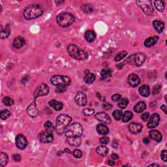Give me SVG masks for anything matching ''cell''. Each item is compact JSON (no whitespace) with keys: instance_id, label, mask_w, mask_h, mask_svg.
I'll return each instance as SVG.
<instances>
[{"instance_id":"cell-1","label":"cell","mask_w":167,"mask_h":167,"mask_svg":"<svg viewBox=\"0 0 167 167\" xmlns=\"http://www.w3.org/2000/svg\"><path fill=\"white\" fill-rule=\"evenodd\" d=\"M44 9L39 4L30 5L24 11V16L27 20H32L41 16L43 13Z\"/></svg>"},{"instance_id":"cell-2","label":"cell","mask_w":167,"mask_h":167,"mask_svg":"<svg viewBox=\"0 0 167 167\" xmlns=\"http://www.w3.org/2000/svg\"><path fill=\"white\" fill-rule=\"evenodd\" d=\"M71 121H72V118L71 116L67 114H60L57 118L56 127H55L56 133L59 135H63Z\"/></svg>"},{"instance_id":"cell-3","label":"cell","mask_w":167,"mask_h":167,"mask_svg":"<svg viewBox=\"0 0 167 167\" xmlns=\"http://www.w3.org/2000/svg\"><path fill=\"white\" fill-rule=\"evenodd\" d=\"M67 52L69 54L77 60H84L88 58V54L86 51L80 49L75 44H70L67 46Z\"/></svg>"},{"instance_id":"cell-4","label":"cell","mask_w":167,"mask_h":167,"mask_svg":"<svg viewBox=\"0 0 167 167\" xmlns=\"http://www.w3.org/2000/svg\"><path fill=\"white\" fill-rule=\"evenodd\" d=\"M56 21L58 24L62 28L70 26L75 21V16L69 13H63L57 16Z\"/></svg>"},{"instance_id":"cell-5","label":"cell","mask_w":167,"mask_h":167,"mask_svg":"<svg viewBox=\"0 0 167 167\" xmlns=\"http://www.w3.org/2000/svg\"><path fill=\"white\" fill-rule=\"evenodd\" d=\"M83 128L82 125L78 123H73L69 125L65 131L67 137H80L82 135Z\"/></svg>"},{"instance_id":"cell-6","label":"cell","mask_w":167,"mask_h":167,"mask_svg":"<svg viewBox=\"0 0 167 167\" xmlns=\"http://www.w3.org/2000/svg\"><path fill=\"white\" fill-rule=\"evenodd\" d=\"M146 59V56L142 52H137L130 56L127 59V61L129 64L135 66H140Z\"/></svg>"},{"instance_id":"cell-7","label":"cell","mask_w":167,"mask_h":167,"mask_svg":"<svg viewBox=\"0 0 167 167\" xmlns=\"http://www.w3.org/2000/svg\"><path fill=\"white\" fill-rule=\"evenodd\" d=\"M51 83L56 86L66 87L70 85L71 82V78L69 76L62 75H55L51 78Z\"/></svg>"},{"instance_id":"cell-8","label":"cell","mask_w":167,"mask_h":167,"mask_svg":"<svg viewBox=\"0 0 167 167\" xmlns=\"http://www.w3.org/2000/svg\"><path fill=\"white\" fill-rule=\"evenodd\" d=\"M137 3L141 8L142 11L145 15L148 16L153 15L154 10L151 1H149V0H145V1L140 0V1H137Z\"/></svg>"},{"instance_id":"cell-9","label":"cell","mask_w":167,"mask_h":167,"mask_svg":"<svg viewBox=\"0 0 167 167\" xmlns=\"http://www.w3.org/2000/svg\"><path fill=\"white\" fill-rule=\"evenodd\" d=\"M49 87L48 86H47L46 84L44 83H40L38 85L36 90L33 94V98H34V101L35 99L39 97L42 96H46L49 93Z\"/></svg>"},{"instance_id":"cell-10","label":"cell","mask_w":167,"mask_h":167,"mask_svg":"<svg viewBox=\"0 0 167 167\" xmlns=\"http://www.w3.org/2000/svg\"><path fill=\"white\" fill-rule=\"evenodd\" d=\"M28 140L22 134H18L16 137V145L18 149H24L28 146Z\"/></svg>"},{"instance_id":"cell-11","label":"cell","mask_w":167,"mask_h":167,"mask_svg":"<svg viewBox=\"0 0 167 167\" xmlns=\"http://www.w3.org/2000/svg\"><path fill=\"white\" fill-rule=\"evenodd\" d=\"M39 139L42 143H51L53 142L54 137L51 133L44 131L39 135Z\"/></svg>"},{"instance_id":"cell-12","label":"cell","mask_w":167,"mask_h":167,"mask_svg":"<svg viewBox=\"0 0 167 167\" xmlns=\"http://www.w3.org/2000/svg\"><path fill=\"white\" fill-rule=\"evenodd\" d=\"M75 101L78 105L81 106H85L88 102L86 95L83 92H78L75 97Z\"/></svg>"},{"instance_id":"cell-13","label":"cell","mask_w":167,"mask_h":167,"mask_svg":"<svg viewBox=\"0 0 167 167\" xmlns=\"http://www.w3.org/2000/svg\"><path fill=\"white\" fill-rule=\"evenodd\" d=\"M95 117L99 121L104 124H110L111 123L110 117L106 113L103 112H100L97 113Z\"/></svg>"},{"instance_id":"cell-14","label":"cell","mask_w":167,"mask_h":167,"mask_svg":"<svg viewBox=\"0 0 167 167\" xmlns=\"http://www.w3.org/2000/svg\"><path fill=\"white\" fill-rule=\"evenodd\" d=\"M27 112L32 118H36L39 114L35 101L32 102L27 108Z\"/></svg>"},{"instance_id":"cell-15","label":"cell","mask_w":167,"mask_h":167,"mask_svg":"<svg viewBox=\"0 0 167 167\" xmlns=\"http://www.w3.org/2000/svg\"><path fill=\"white\" fill-rule=\"evenodd\" d=\"M160 117L158 114H154L152 115L149 120L147 123V127L149 129H153L156 127L159 123Z\"/></svg>"},{"instance_id":"cell-16","label":"cell","mask_w":167,"mask_h":167,"mask_svg":"<svg viewBox=\"0 0 167 167\" xmlns=\"http://www.w3.org/2000/svg\"><path fill=\"white\" fill-rule=\"evenodd\" d=\"M128 84L132 87H137L140 83V80L138 76L135 74H131L127 78Z\"/></svg>"},{"instance_id":"cell-17","label":"cell","mask_w":167,"mask_h":167,"mask_svg":"<svg viewBox=\"0 0 167 167\" xmlns=\"http://www.w3.org/2000/svg\"><path fill=\"white\" fill-rule=\"evenodd\" d=\"M143 126L142 124L138 123H131L129 125V129L130 132L132 133L133 134L137 135L140 133L142 131Z\"/></svg>"},{"instance_id":"cell-18","label":"cell","mask_w":167,"mask_h":167,"mask_svg":"<svg viewBox=\"0 0 167 167\" xmlns=\"http://www.w3.org/2000/svg\"><path fill=\"white\" fill-rule=\"evenodd\" d=\"M67 142L69 145H71V146L78 147V146H80L81 144L82 140H81L80 137H67Z\"/></svg>"},{"instance_id":"cell-19","label":"cell","mask_w":167,"mask_h":167,"mask_svg":"<svg viewBox=\"0 0 167 167\" xmlns=\"http://www.w3.org/2000/svg\"><path fill=\"white\" fill-rule=\"evenodd\" d=\"M84 80L86 84H91L95 80V75L94 74L90 73L89 71H85V76L84 77Z\"/></svg>"},{"instance_id":"cell-20","label":"cell","mask_w":167,"mask_h":167,"mask_svg":"<svg viewBox=\"0 0 167 167\" xmlns=\"http://www.w3.org/2000/svg\"><path fill=\"white\" fill-rule=\"evenodd\" d=\"M159 40V37L157 36H153L150 37L147 39H145L144 42V46L145 47L150 48L153 46H154L155 44H157V41Z\"/></svg>"},{"instance_id":"cell-21","label":"cell","mask_w":167,"mask_h":167,"mask_svg":"<svg viewBox=\"0 0 167 167\" xmlns=\"http://www.w3.org/2000/svg\"><path fill=\"white\" fill-rule=\"evenodd\" d=\"M149 137L152 138V140H155L156 142H161L162 140V135L161 134V133L159 131L157 130H152L150 131L149 132Z\"/></svg>"},{"instance_id":"cell-22","label":"cell","mask_w":167,"mask_h":167,"mask_svg":"<svg viewBox=\"0 0 167 167\" xmlns=\"http://www.w3.org/2000/svg\"><path fill=\"white\" fill-rule=\"evenodd\" d=\"M48 104L50 106H51L52 108H53L54 110H56L57 111L61 110L63 106L62 102H59L55 99H52L51 101H50L48 102Z\"/></svg>"},{"instance_id":"cell-23","label":"cell","mask_w":167,"mask_h":167,"mask_svg":"<svg viewBox=\"0 0 167 167\" xmlns=\"http://www.w3.org/2000/svg\"><path fill=\"white\" fill-rule=\"evenodd\" d=\"M26 41L25 39H24L22 37H18L15 38V39L13 40V46L16 48H22L24 45L25 44Z\"/></svg>"},{"instance_id":"cell-24","label":"cell","mask_w":167,"mask_h":167,"mask_svg":"<svg viewBox=\"0 0 167 167\" xmlns=\"http://www.w3.org/2000/svg\"><path fill=\"white\" fill-rule=\"evenodd\" d=\"M153 26L156 32L159 33L163 32V31L164 28V24L160 20H154L153 22Z\"/></svg>"},{"instance_id":"cell-25","label":"cell","mask_w":167,"mask_h":167,"mask_svg":"<svg viewBox=\"0 0 167 167\" xmlns=\"http://www.w3.org/2000/svg\"><path fill=\"white\" fill-rule=\"evenodd\" d=\"M96 129L97 133L101 135H106L109 132L108 128L106 125H104V124H99V125H97Z\"/></svg>"},{"instance_id":"cell-26","label":"cell","mask_w":167,"mask_h":167,"mask_svg":"<svg viewBox=\"0 0 167 167\" xmlns=\"http://www.w3.org/2000/svg\"><path fill=\"white\" fill-rule=\"evenodd\" d=\"M85 39L88 42H92L94 41L95 38H96V34L93 30H88L85 33Z\"/></svg>"},{"instance_id":"cell-27","label":"cell","mask_w":167,"mask_h":167,"mask_svg":"<svg viewBox=\"0 0 167 167\" xmlns=\"http://www.w3.org/2000/svg\"><path fill=\"white\" fill-rule=\"evenodd\" d=\"M146 108V104L144 102L140 101L137 102L134 106V110L137 113H141Z\"/></svg>"},{"instance_id":"cell-28","label":"cell","mask_w":167,"mask_h":167,"mask_svg":"<svg viewBox=\"0 0 167 167\" xmlns=\"http://www.w3.org/2000/svg\"><path fill=\"white\" fill-rule=\"evenodd\" d=\"M139 92L142 96L148 97L150 94V88L147 85H143L139 88Z\"/></svg>"},{"instance_id":"cell-29","label":"cell","mask_w":167,"mask_h":167,"mask_svg":"<svg viewBox=\"0 0 167 167\" xmlns=\"http://www.w3.org/2000/svg\"><path fill=\"white\" fill-rule=\"evenodd\" d=\"M0 159H1V161H0V166L1 167H3L7 164L9 161V157L7 154H5L3 152H0Z\"/></svg>"},{"instance_id":"cell-30","label":"cell","mask_w":167,"mask_h":167,"mask_svg":"<svg viewBox=\"0 0 167 167\" xmlns=\"http://www.w3.org/2000/svg\"><path fill=\"white\" fill-rule=\"evenodd\" d=\"M96 152L97 154L99 155V156L104 157L108 154V149L107 148L106 146H104V145H101V146H99L96 149Z\"/></svg>"},{"instance_id":"cell-31","label":"cell","mask_w":167,"mask_h":167,"mask_svg":"<svg viewBox=\"0 0 167 167\" xmlns=\"http://www.w3.org/2000/svg\"><path fill=\"white\" fill-rule=\"evenodd\" d=\"M11 28H9V26H7L5 28L1 30V39H7L9 37V35H11Z\"/></svg>"},{"instance_id":"cell-32","label":"cell","mask_w":167,"mask_h":167,"mask_svg":"<svg viewBox=\"0 0 167 167\" xmlns=\"http://www.w3.org/2000/svg\"><path fill=\"white\" fill-rule=\"evenodd\" d=\"M133 116V113L131 111H125L122 116V120L124 123H127L132 119Z\"/></svg>"},{"instance_id":"cell-33","label":"cell","mask_w":167,"mask_h":167,"mask_svg":"<svg viewBox=\"0 0 167 167\" xmlns=\"http://www.w3.org/2000/svg\"><path fill=\"white\" fill-rule=\"evenodd\" d=\"M101 77L102 78H104V79H105V78H109L110 77L112 76V71L111 69H110L109 68H104L101 71Z\"/></svg>"},{"instance_id":"cell-34","label":"cell","mask_w":167,"mask_h":167,"mask_svg":"<svg viewBox=\"0 0 167 167\" xmlns=\"http://www.w3.org/2000/svg\"><path fill=\"white\" fill-rule=\"evenodd\" d=\"M82 10L83 11V12H84V13H87V14H90L91 13L94 11V8H93V7L92 5H90V4H85V5H82Z\"/></svg>"},{"instance_id":"cell-35","label":"cell","mask_w":167,"mask_h":167,"mask_svg":"<svg viewBox=\"0 0 167 167\" xmlns=\"http://www.w3.org/2000/svg\"><path fill=\"white\" fill-rule=\"evenodd\" d=\"M155 7L160 12H162L164 9V2L163 1H155Z\"/></svg>"},{"instance_id":"cell-36","label":"cell","mask_w":167,"mask_h":167,"mask_svg":"<svg viewBox=\"0 0 167 167\" xmlns=\"http://www.w3.org/2000/svg\"><path fill=\"white\" fill-rule=\"evenodd\" d=\"M11 112L8 110H1V112H0V117L3 120H7V119L11 116Z\"/></svg>"},{"instance_id":"cell-37","label":"cell","mask_w":167,"mask_h":167,"mask_svg":"<svg viewBox=\"0 0 167 167\" xmlns=\"http://www.w3.org/2000/svg\"><path fill=\"white\" fill-rule=\"evenodd\" d=\"M127 52L126 51H121L115 56V58H114V60H115L116 62L120 61L121 59H123L126 56H127Z\"/></svg>"},{"instance_id":"cell-38","label":"cell","mask_w":167,"mask_h":167,"mask_svg":"<svg viewBox=\"0 0 167 167\" xmlns=\"http://www.w3.org/2000/svg\"><path fill=\"white\" fill-rule=\"evenodd\" d=\"M44 129L46 131L49 133H52L54 130V125L52 122L49 121H47L46 123H44Z\"/></svg>"},{"instance_id":"cell-39","label":"cell","mask_w":167,"mask_h":167,"mask_svg":"<svg viewBox=\"0 0 167 167\" xmlns=\"http://www.w3.org/2000/svg\"><path fill=\"white\" fill-rule=\"evenodd\" d=\"M113 116L116 121H120L123 116V112L121 110H115L113 112Z\"/></svg>"},{"instance_id":"cell-40","label":"cell","mask_w":167,"mask_h":167,"mask_svg":"<svg viewBox=\"0 0 167 167\" xmlns=\"http://www.w3.org/2000/svg\"><path fill=\"white\" fill-rule=\"evenodd\" d=\"M129 104V100L127 98H124L123 99H121L120 102H119L118 106L121 109H125L126 107Z\"/></svg>"},{"instance_id":"cell-41","label":"cell","mask_w":167,"mask_h":167,"mask_svg":"<svg viewBox=\"0 0 167 167\" xmlns=\"http://www.w3.org/2000/svg\"><path fill=\"white\" fill-rule=\"evenodd\" d=\"M3 104H5V105H6L7 106H11L14 104L13 100L9 97H4L3 99Z\"/></svg>"},{"instance_id":"cell-42","label":"cell","mask_w":167,"mask_h":167,"mask_svg":"<svg viewBox=\"0 0 167 167\" xmlns=\"http://www.w3.org/2000/svg\"><path fill=\"white\" fill-rule=\"evenodd\" d=\"M84 114L86 116H92L95 113V110L90 109V108H85L83 110Z\"/></svg>"},{"instance_id":"cell-43","label":"cell","mask_w":167,"mask_h":167,"mask_svg":"<svg viewBox=\"0 0 167 167\" xmlns=\"http://www.w3.org/2000/svg\"><path fill=\"white\" fill-rule=\"evenodd\" d=\"M73 156L75 157V158H80L82 156V153L80 151V149H75L73 152Z\"/></svg>"},{"instance_id":"cell-44","label":"cell","mask_w":167,"mask_h":167,"mask_svg":"<svg viewBox=\"0 0 167 167\" xmlns=\"http://www.w3.org/2000/svg\"><path fill=\"white\" fill-rule=\"evenodd\" d=\"M109 141H110V139L108 137H102V138H100V140H99L100 143H101V144H108Z\"/></svg>"},{"instance_id":"cell-45","label":"cell","mask_w":167,"mask_h":167,"mask_svg":"<svg viewBox=\"0 0 167 167\" xmlns=\"http://www.w3.org/2000/svg\"><path fill=\"white\" fill-rule=\"evenodd\" d=\"M161 86L157 85L154 88V90H153V93H154V95L158 94L160 92V91H161Z\"/></svg>"},{"instance_id":"cell-46","label":"cell","mask_w":167,"mask_h":167,"mask_svg":"<svg viewBox=\"0 0 167 167\" xmlns=\"http://www.w3.org/2000/svg\"><path fill=\"white\" fill-rule=\"evenodd\" d=\"M121 98V96L120 94H115L112 96V99L113 101H115V102L120 101Z\"/></svg>"},{"instance_id":"cell-47","label":"cell","mask_w":167,"mask_h":167,"mask_svg":"<svg viewBox=\"0 0 167 167\" xmlns=\"http://www.w3.org/2000/svg\"><path fill=\"white\" fill-rule=\"evenodd\" d=\"M161 159L163 160L164 162H166L167 161V155H166V150H163L161 152Z\"/></svg>"},{"instance_id":"cell-48","label":"cell","mask_w":167,"mask_h":167,"mask_svg":"<svg viewBox=\"0 0 167 167\" xmlns=\"http://www.w3.org/2000/svg\"><path fill=\"white\" fill-rule=\"evenodd\" d=\"M102 108L104 109V110H110L112 108V106L111 104L106 102V103L103 104V105H102Z\"/></svg>"},{"instance_id":"cell-49","label":"cell","mask_w":167,"mask_h":167,"mask_svg":"<svg viewBox=\"0 0 167 167\" xmlns=\"http://www.w3.org/2000/svg\"><path fill=\"white\" fill-rule=\"evenodd\" d=\"M149 118V114L148 112H145L144 114H142L141 116V118L142 119V120L144 121L148 120Z\"/></svg>"},{"instance_id":"cell-50","label":"cell","mask_w":167,"mask_h":167,"mask_svg":"<svg viewBox=\"0 0 167 167\" xmlns=\"http://www.w3.org/2000/svg\"><path fill=\"white\" fill-rule=\"evenodd\" d=\"M66 87H64V86H58V88H56V92L57 93H63V92H65L66 91Z\"/></svg>"},{"instance_id":"cell-51","label":"cell","mask_w":167,"mask_h":167,"mask_svg":"<svg viewBox=\"0 0 167 167\" xmlns=\"http://www.w3.org/2000/svg\"><path fill=\"white\" fill-rule=\"evenodd\" d=\"M13 159L15 162H20L22 159V157L19 154H15L13 156Z\"/></svg>"},{"instance_id":"cell-52","label":"cell","mask_w":167,"mask_h":167,"mask_svg":"<svg viewBox=\"0 0 167 167\" xmlns=\"http://www.w3.org/2000/svg\"><path fill=\"white\" fill-rule=\"evenodd\" d=\"M108 164L110 166H113L115 165V161H113V160H110V161H108Z\"/></svg>"},{"instance_id":"cell-53","label":"cell","mask_w":167,"mask_h":167,"mask_svg":"<svg viewBox=\"0 0 167 167\" xmlns=\"http://www.w3.org/2000/svg\"><path fill=\"white\" fill-rule=\"evenodd\" d=\"M111 157L113 159L116 160V159H118L119 158V156H118V154H112L111 155Z\"/></svg>"},{"instance_id":"cell-54","label":"cell","mask_w":167,"mask_h":167,"mask_svg":"<svg viewBox=\"0 0 167 167\" xmlns=\"http://www.w3.org/2000/svg\"><path fill=\"white\" fill-rule=\"evenodd\" d=\"M143 143H144V144H148L149 143V140L147 138H144V140H143Z\"/></svg>"},{"instance_id":"cell-55","label":"cell","mask_w":167,"mask_h":167,"mask_svg":"<svg viewBox=\"0 0 167 167\" xmlns=\"http://www.w3.org/2000/svg\"><path fill=\"white\" fill-rule=\"evenodd\" d=\"M161 108L163 110L164 112L166 114V106L165 105V104H163V105L161 106Z\"/></svg>"},{"instance_id":"cell-56","label":"cell","mask_w":167,"mask_h":167,"mask_svg":"<svg viewBox=\"0 0 167 167\" xmlns=\"http://www.w3.org/2000/svg\"><path fill=\"white\" fill-rule=\"evenodd\" d=\"M66 153H67V154H71V151H70V149H68V148H65V150H64Z\"/></svg>"},{"instance_id":"cell-57","label":"cell","mask_w":167,"mask_h":167,"mask_svg":"<svg viewBox=\"0 0 167 167\" xmlns=\"http://www.w3.org/2000/svg\"><path fill=\"white\" fill-rule=\"evenodd\" d=\"M159 166V165H158V164H149V165H148V166Z\"/></svg>"},{"instance_id":"cell-58","label":"cell","mask_w":167,"mask_h":167,"mask_svg":"<svg viewBox=\"0 0 167 167\" xmlns=\"http://www.w3.org/2000/svg\"><path fill=\"white\" fill-rule=\"evenodd\" d=\"M56 3L59 5V3H63V1H56Z\"/></svg>"}]
</instances>
